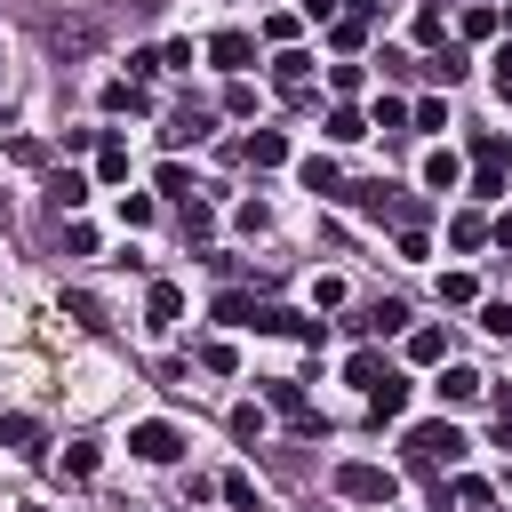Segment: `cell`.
Segmentation results:
<instances>
[{"mask_svg": "<svg viewBox=\"0 0 512 512\" xmlns=\"http://www.w3.org/2000/svg\"><path fill=\"white\" fill-rule=\"evenodd\" d=\"M400 448H408V464H416V472H440V464H464V448H472V440H464L456 424H416Z\"/></svg>", "mask_w": 512, "mask_h": 512, "instance_id": "6da1fadb", "label": "cell"}, {"mask_svg": "<svg viewBox=\"0 0 512 512\" xmlns=\"http://www.w3.org/2000/svg\"><path fill=\"white\" fill-rule=\"evenodd\" d=\"M336 496H352V504H392V472L384 464H336Z\"/></svg>", "mask_w": 512, "mask_h": 512, "instance_id": "7a4b0ae2", "label": "cell"}, {"mask_svg": "<svg viewBox=\"0 0 512 512\" xmlns=\"http://www.w3.org/2000/svg\"><path fill=\"white\" fill-rule=\"evenodd\" d=\"M128 448H136L144 464H176V456H184V432L160 424V416H144V424H128Z\"/></svg>", "mask_w": 512, "mask_h": 512, "instance_id": "3957f363", "label": "cell"}, {"mask_svg": "<svg viewBox=\"0 0 512 512\" xmlns=\"http://www.w3.org/2000/svg\"><path fill=\"white\" fill-rule=\"evenodd\" d=\"M272 88H280L288 104H312V56H304V48H280V56H272Z\"/></svg>", "mask_w": 512, "mask_h": 512, "instance_id": "277c9868", "label": "cell"}, {"mask_svg": "<svg viewBox=\"0 0 512 512\" xmlns=\"http://www.w3.org/2000/svg\"><path fill=\"white\" fill-rule=\"evenodd\" d=\"M432 392H440V400H448V408H472V400H480V392H488V376H480V368H464V360H448V368H440V384H432Z\"/></svg>", "mask_w": 512, "mask_h": 512, "instance_id": "5b68a950", "label": "cell"}, {"mask_svg": "<svg viewBox=\"0 0 512 512\" xmlns=\"http://www.w3.org/2000/svg\"><path fill=\"white\" fill-rule=\"evenodd\" d=\"M256 328H264V336H296V344H320V320H304V312H288V304H264V312H256Z\"/></svg>", "mask_w": 512, "mask_h": 512, "instance_id": "8992f818", "label": "cell"}, {"mask_svg": "<svg viewBox=\"0 0 512 512\" xmlns=\"http://www.w3.org/2000/svg\"><path fill=\"white\" fill-rule=\"evenodd\" d=\"M0 448H8V456H40V416L8 408V416H0Z\"/></svg>", "mask_w": 512, "mask_h": 512, "instance_id": "52a82bcc", "label": "cell"}, {"mask_svg": "<svg viewBox=\"0 0 512 512\" xmlns=\"http://www.w3.org/2000/svg\"><path fill=\"white\" fill-rule=\"evenodd\" d=\"M248 56H256V40H248V32H216V40H208V64H224L232 80L248 72Z\"/></svg>", "mask_w": 512, "mask_h": 512, "instance_id": "ba28073f", "label": "cell"}, {"mask_svg": "<svg viewBox=\"0 0 512 512\" xmlns=\"http://www.w3.org/2000/svg\"><path fill=\"white\" fill-rule=\"evenodd\" d=\"M240 160H248V168H280V160H288V136H280V128H256V136H240Z\"/></svg>", "mask_w": 512, "mask_h": 512, "instance_id": "9c48e42d", "label": "cell"}, {"mask_svg": "<svg viewBox=\"0 0 512 512\" xmlns=\"http://www.w3.org/2000/svg\"><path fill=\"white\" fill-rule=\"evenodd\" d=\"M352 328H360V336H400V328H408V304H400V296H384V304H368Z\"/></svg>", "mask_w": 512, "mask_h": 512, "instance_id": "30bf717a", "label": "cell"}, {"mask_svg": "<svg viewBox=\"0 0 512 512\" xmlns=\"http://www.w3.org/2000/svg\"><path fill=\"white\" fill-rule=\"evenodd\" d=\"M144 312H152V328H176V320H184V288H176V280H152Z\"/></svg>", "mask_w": 512, "mask_h": 512, "instance_id": "8fae6325", "label": "cell"}, {"mask_svg": "<svg viewBox=\"0 0 512 512\" xmlns=\"http://www.w3.org/2000/svg\"><path fill=\"white\" fill-rule=\"evenodd\" d=\"M472 168H512V136L504 128H480L472 136Z\"/></svg>", "mask_w": 512, "mask_h": 512, "instance_id": "7c38bea8", "label": "cell"}, {"mask_svg": "<svg viewBox=\"0 0 512 512\" xmlns=\"http://www.w3.org/2000/svg\"><path fill=\"white\" fill-rule=\"evenodd\" d=\"M400 408H408V376H384V384L368 392V416H376V424H392Z\"/></svg>", "mask_w": 512, "mask_h": 512, "instance_id": "4fadbf2b", "label": "cell"}, {"mask_svg": "<svg viewBox=\"0 0 512 512\" xmlns=\"http://www.w3.org/2000/svg\"><path fill=\"white\" fill-rule=\"evenodd\" d=\"M104 112H152L144 80H104Z\"/></svg>", "mask_w": 512, "mask_h": 512, "instance_id": "5bb4252c", "label": "cell"}, {"mask_svg": "<svg viewBox=\"0 0 512 512\" xmlns=\"http://www.w3.org/2000/svg\"><path fill=\"white\" fill-rule=\"evenodd\" d=\"M304 192H320V200H344V176H336V160H304Z\"/></svg>", "mask_w": 512, "mask_h": 512, "instance_id": "9a60e30c", "label": "cell"}, {"mask_svg": "<svg viewBox=\"0 0 512 512\" xmlns=\"http://www.w3.org/2000/svg\"><path fill=\"white\" fill-rule=\"evenodd\" d=\"M256 312H264V304H256V296H240V288H224V296H216V320H224V328H256Z\"/></svg>", "mask_w": 512, "mask_h": 512, "instance_id": "2e32d148", "label": "cell"}, {"mask_svg": "<svg viewBox=\"0 0 512 512\" xmlns=\"http://www.w3.org/2000/svg\"><path fill=\"white\" fill-rule=\"evenodd\" d=\"M424 72H432V80H448V88H456V80H464V72H472V56H464V48H432V56H424Z\"/></svg>", "mask_w": 512, "mask_h": 512, "instance_id": "e0dca14e", "label": "cell"}, {"mask_svg": "<svg viewBox=\"0 0 512 512\" xmlns=\"http://www.w3.org/2000/svg\"><path fill=\"white\" fill-rule=\"evenodd\" d=\"M368 128H384V136H392V144H400V136H408V128H416V112H408V104H400V96H384V104H376V120H368Z\"/></svg>", "mask_w": 512, "mask_h": 512, "instance_id": "ac0fdd59", "label": "cell"}, {"mask_svg": "<svg viewBox=\"0 0 512 512\" xmlns=\"http://www.w3.org/2000/svg\"><path fill=\"white\" fill-rule=\"evenodd\" d=\"M160 136H168V144H200V136H208V112H200V104H184V112H176Z\"/></svg>", "mask_w": 512, "mask_h": 512, "instance_id": "d6986e66", "label": "cell"}, {"mask_svg": "<svg viewBox=\"0 0 512 512\" xmlns=\"http://www.w3.org/2000/svg\"><path fill=\"white\" fill-rule=\"evenodd\" d=\"M96 176H104V184L128 176V144H120V136H96Z\"/></svg>", "mask_w": 512, "mask_h": 512, "instance_id": "ffe728a7", "label": "cell"}, {"mask_svg": "<svg viewBox=\"0 0 512 512\" xmlns=\"http://www.w3.org/2000/svg\"><path fill=\"white\" fill-rule=\"evenodd\" d=\"M424 184H432V192H456V184H464V160H456V152H432V160H424Z\"/></svg>", "mask_w": 512, "mask_h": 512, "instance_id": "44dd1931", "label": "cell"}, {"mask_svg": "<svg viewBox=\"0 0 512 512\" xmlns=\"http://www.w3.org/2000/svg\"><path fill=\"white\" fill-rule=\"evenodd\" d=\"M48 200H56L64 216H72V208L88 200V176H72V168H56V176H48Z\"/></svg>", "mask_w": 512, "mask_h": 512, "instance_id": "7402d4cb", "label": "cell"}, {"mask_svg": "<svg viewBox=\"0 0 512 512\" xmlns=\"http://www.w3.org/2000/svg\"><path fill=\"white\" fill-rule=\"evenodd\" d=\"M176 216H184V240H208V232H216V208H208L200 192H192V200H176Z\"/></svg>", "mask_w": 512, "mask_h": 512, "instance_id": "603a6c76", "label": "cell"}, {"mask_svg": "<svg viewBox=\"0 0 512 512\" xmlns=\"http://www.w3.org/2000/svg\"><path fill=\"white\" fill-rule=\"evenodd\" d=\"M408 360H448V328H408Z\"/></svg>", "mask_w": 512, "mask_h": 512, "instance_id": "cb8c5ba5", "label": "cell"}, {"mask_svg": "<svg viewBox=\"0 0 512 512\" xmlns=\"http://www.w3.org/2000/svg\"><path fill=\"white\" fill-rule=\"evenodd\" d=\"M384 376H392V368H384L376 352H352V360H344V384H360V392H376Z\"/></svg>", "mask_w": 512, "mask_h": 512, "instance_id": "d4e9b609", "label": "cell"}, {"mask_svg": "<svg viewBox=\"0 0 512 512\" xmlns=\"http://www.w3.org/2000/svg\"><path fill=\"white\" fill-rule=\"evenodd\" d=\"M320 128H328V136H336V144H352V136H368V120H360V112H352V104H336V112H328V120H320Z\"/></svg>", "mask_w": 512, "mask_h": 512, "instance_id": "484cf974", "label": "cell"}, {"mask_svg": "<svg viewBox=\"0 0 512 512\" xmlns=\"http://www.w3.org/2000/svg\"><path fill=\"white\" fill-rule=\"evenodd\" d=\"M64 312H72V320H80V328H104V304H96V296H88V288H64Z\"/></svg>", "mask_w": 512, "mask_h": 512, "instance_id": "4316f807", "label": "cell"}, {"mask_svg": "<svg viewBox=\"0 0 512 512\" xmlns=\"http://www.w3.org/2000/svg\"><path fill=\"white\" fill-rule=\"evenodd\" d=\"M328 40H336V48H344V56H352V48H360V40H368V16H336V24H328Z\"/></svg>", "mask_w": 512, "mask_h": 512, "instance_id": "83f0119b", "label": "cell"}, {"mask_svg": "<svg viewBox=\"0 0 512 512\" xmlns=\"http://www.w3.org/2000/svg\"><path fill=\"white\" fill-rule=\"evenodd\" d=\"M448 240H456V248H480V240H488V224L464 208V216H448Z\"/></svg>", "mask_w": 512, "mask_h": 512, "instance_id": "f1b7e54d", "label": "cell"}, {"mask_svg": "<svg viewBox=\"0 0 512 512\" xmlns=\"http://www.w3.org/2000/svg\"><path fill=\"white\" fill-rule=\"evenodd\" d=\"M472 296H480L472 272H440V304H472Z\"/></svg>", "mask_w": 512, "mask_h": 512, "instance_id": "f546056e", "label": "cell"}, {"mask_svg": "<svg viewBox=\"0 0 512 512\" xmlns=\"http://www.w3.org/2000/svg\"><path fill=\"white\" fill-rule=\"evenodd\" d=\"M64 472H72V480H96V440H72V448H64Z\"/></svg>", "mask_w": 512, "mask_h": 512, "instance_id": "4dcf8cb0", "label": "cell"}, {"mask_svg": "<svg viewBox=\"0 0 512 512\" xmlns=\"http://www.w3.org/2000/svg\"><path fill=\"white\" fill-rule=\"evenodd\" d=\"M224 504H232V512H256V480H248V472H224Z\"/></svg>", "mask_w": 512, "mask_h": 512, "instance_id": "1f68e13d", "label": "cell"}, {"mask_svg": "<svg viewBox=\"0 0 512 512\" xmlns=\"http://www.w3.org/2000/svg\"><path fill=\"white\" fill-rule=\"evenodd\" d=\"M416 40L440 48V40H448V16H440V8H416Z\"/></svg>", "mask_w": 512, "mask_h": 512, "instance_id": "d6a6232c", "label": "cell"}, {"mask_svg": "<svg viewBox=\"0 0 512 512\" xmlns=\"http://www.w3.org/2000/svg\"><path fill=\"white\" fill-rule=\"evenodd\" d=\"M496 24H504V16H496V8H488V0H472V8H464V32H472V40H488V32H496Z\"/></svg>", "mask_w": 512, "mask_h": 512, "instance_id": "836d02e7", "label": "cell"}, {"mask_svg": "<svg viewBox=\"0 0 512 512\" xmlns=\"http://www.w3.org/2000/svg\"><path fill=\"white\" fill-rule=\"evenodd\" d=\"M120 224L144 232V224H152V200H144V192H120Z\"/></svg>", "mask_w": 512, "mask_h": 512, "instance_id": "e575fe53", "label": "cell"}, {"mask_svg": "<svg viewBox=\"0 0 512 512\" xmlns=\"http://www.w3.org/2000/svg\"><path fill=\"white\" fill-rule=\"evenodd\" d=\"M360 80H368L360 64H328V88H336V96H360Z\"/></svg>", "mask_w": 512, "mask_h": 512, "instance_id": "d590c367", "label": "cell"}, {"mask_svg": "<svg viewBox=\"0 0 512 512\" xmlns=\"http://www.w3.org/2000/svg\"><path fill=\"white\" fill-rule=\"evenodd\" d=\"M240 232H248V240H264V232H272V208H264V200H248V208H240Z\"/></svg>", "mask_w": 512, "mask_h": 512, "instance_id": "8d00e7d4", "label": "cell"}, {"mask_svg": "<svg viewBox=\"0 0 512 512\" xmlns=\"http://www.w3.org/2000/svg\"><path fill=\"white\" fill-rule=\"evenodd\" d=\"M472 192L480 200H504V168H472Z\"/></svg>", "mask_w": 512, "mask_h": 512, "instance_id": "74e56055", "label": "cell"}, {"mask_svg": "<svg viewBox=\"0 0 512 512\" xmlns=\"http://www.w3.org/2000/svg\"><path fill=\"white\" fill-rule=\"evenodd\" d=\"M160 192H168V200H192V176H184V168L168 160V168H160Z\"/></svg>", "mask_w": 512, "mask_h": 512, "instance_id": "f35d334b", "label": "cell"}, {"mask_svg": "<svg viewBox=\"0 0 512 512\" xmlns=\"http://www.w3.org/2000/svg\"><path fill=\"white\" fill-rule=\"evenodd\" d=\"M64 256H96V232L88 224H64Z\"/></svg>", "mask_w": 512, "mask_h": 512, "instance_id": "ab89813d", "label": "cell"}, {"mask_svg": "<svg viewBox=\"0 0 512 512\" xmlns=\"http://www.w3.org/2000/svg\"><path fill=\"white\" fill-rule=\"evenodd\" d=\"M480 328L488 336H512V304H480Z\"/></svg>", "mask_w": 512, "mask_h": 512, "instance_id": "60d3db41", "label": "cell"}, {"mask_svg": "<svg viewBox=\"0 0 512 512\" xmlns=\"http://www.w3.org/2000/svg\"><path fill=\"white\" fill-rule=\"evenodd\" d=\"M496 88H504V96H512V40H504V48H496Z\"/></svg>", "mask_w": 512, "mask_h": 512, "instance_id": "b9f144b4", "label": "cell"}, {"mask_svg": "<svg viewBox=\"0 0 512 512\" xmlns=\"http://www.w3.org/2000/svg\"><path fill=\"white\" fill-rule=\"evenodd\" d=\"M488 240H496V248L512 256V216H496V224H488Z\"/></svg>", "mask_w": 512, "mask_h": 512, "instance_id": "7bdbcfd3", "label": "cell"}, {"mask_svg": "<svg viewBox=\"0 0 512 512\" xmlns=\"http://www.w3.org/2000/svg\"><path fill=\"white\" fill-rule=\"evenodd\" d=\"M352 16H384V0H352Z\"/></svg>", "mask_w": 512, "mask_h": 512, "instance_id": "ee69618b", "label": "cell"}, {"mask_svg": "<svg viewBox=\"0 0 512 512\" xmlns=\"http://www.w3.org/2000/svg\"><path fill=\"white\" fill-rule=\"evenodd\" d=\"M328 8H336V0H304V16H328Z\"/></svg>", "mask_w": 512, "mask_h": 512, "instance_id": "f6af8a7d", "label": "cell"}, {"mask_svg": "<svg viewBox=\"0 0 512 512\" xmlns=\"http://www.w3.org/2000/svg\"><path fill=\"white\" fill-rule=\"evenodd\" d=\"M504 32H512V8H504Z\"/></svg>", "mask_w": 512, "mask_h": 512, "instance_id": "bcb514c9", "label": "cell"}, {"mask_svg": "<svg viewBox=\"0 0 512 512\" xmlns=\"http://www.w3.org/2000/svg\"><path fill=\"white\" fill-rule=\"evenodd\" d=\"M24 512H48V504H24Z\"/></svg>", "mask_w": 512, "mask_h": 512, "instance_id": "7dc6e473", "label": "cell"}]
</instances>
